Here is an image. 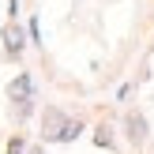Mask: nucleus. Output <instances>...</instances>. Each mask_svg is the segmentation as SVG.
I'll list each match as a JSON object with an SVG mask.
<instances>
[{
	"mask_svg": "<svg viewBox=\"0 0 154 154\" xmlns=\"http://www.w3.org/2000/svg\"><path fill=\"white\" fill-rule=\"evenodd\" d=\"M64 124H68V117L60 109H45V117H42V128H45V135L49 139H57L60 132H64Z\"/></svg>",
	"mask_w": 154,
	"mask_h": 154,
	"instance_id": "1",
	"label": "nucleus"
},
{
	"mask_svg": "<svg viewBox=\"0 0 154 154\" xmlns=\"http://www.w3.org/2000/svg\"><path fill=\"white\" fill-rule=\"evenodd\" d=\"M124 128H128V139H132V143H143V139H147V120H143L139 113H128Z\"/></svg>",
	"mask_w": 154,
	"mask_h": 154,
	"instance_id": "2",
	"label": "nucleus"
},
{
	"mask_svg": "<svg viewBox=\"0 0 154 154\" xmlns=\"http://www.w3.org/2000/svg\"><path fill=\"white\" fill-rule=\"evenodd\" d=\"M8 98H11V102H30V79L26 75H19V79L8 83Z\"/></svg>",
	"mask_w": 154,
	"mask_h": 154,
	"instance_id": "3",
	"label": "nucleus"
},
{
	"mask_svg": "<svg viewBox=\"0 0 154 154\" xmlns=\"http://www.w3.org/2000/svg\"><path fill=\"white\" fill-rule=\"evenodd\" d=\"M4 45H8L11 53H19V49H23V30L15 26V23H8V26H4Z\"/></svg>",
	"mask_w": 154,
	"mask_h": 154,
	"instance_id": "4",
	"label": "nucleus"
},
{
	"mask_svg": "<svg viewBox=\"0 0 154 154\" xmlns=\"http://www.w3.org/2000/svg\"><path fill=\"white\" fill-rule=\"evenodd\" d=\"M79 132H83V124H79V120H68V124H64V132L57 135V143H72Z\"/></svg>",
	"mask_w": 154,
	"mask_h": 154,
	"instance_id": "5",
	"label": "nucleus"
},
{
	"mask_svg": "<svg viewBox=\"0 0 154 154\" xmlns=\"http://www.w3.org/2000/svg\"><path fill=\"white\" fill-rule=\"evenodd\" d=\"M94 143H98V147H109V143H113V132H109V124H102V128L94 132Z\"/></svg>",
	"mask_w": 154,
	"mask_h": 154,
	"instance_id": "6",
	"label": "nucleus"
},
{
	"mask_svg": "<svg viewBox=\"0 0 154 154\" xmlns=\"http://www.w3.org/2000/svg\"><path fill=\"white\" fill-rule=\"evenodd\" d=\"M8 154H23V139H19V135H15V139L8 143Z\"/></svg>",
	"mask_w": 154,
	"mask_h": 154,
	"instance_id": "7",
	"label": "nucleus"
},
{
	"mask_svg": "<svg viewBox=\"0 0 154 154\" xmlns=\"http://www.w3.org/2000/svg\"><path fill=\"white\" fill-rule=\"evenodd\" d=\"M30 154H45V150H30Z\"/></svg>",
	"mask_w": 154,
	"mask_h": 154,
	"instance_id": "8",
	"label": "nucleus"
}]
</instances>
